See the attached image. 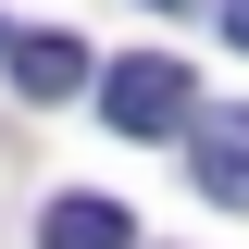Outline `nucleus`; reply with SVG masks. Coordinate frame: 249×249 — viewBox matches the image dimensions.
<instances>
[{
    "label": "nucleus",
    "mask_w": 249,
    "mask_h": 249,
    "mask_svg": "<svg viewBox=\"0 0 249 249\" xmlns=\"http://www.w3.org/2000/svg\"><path fill=\"white\" fill-rule=\"evenodd\" d=\"M187 112H199V75L162 62V50H137V62L100 75V124L112 137H187Z\"/></svg>",
    "instance_id": "1"
},
{
    "label": "nucleus",
    "mask_w": 249,
    "mask_h": 249,
    "mask_svg": "<svg viewBox=\"0 0 249 249\" xmlns=\"http://www.w3.org/2000/svg\"><path fill=\"white\" fill-rule=\"evenodd\" d=\"M187 162H199V199L249 212V112L237 100H224V112H187Z\"/></svg>",
    "instance_id": "2"
},
{
    "label": "nucleus",
    "mask_w": 249,
    "mask_h": 249,
    "mask_svg": "<svg viewBox=\"0 0 249 249\" xmlns=\"http://www.w3.org/2000/svg\"><path fill=\"white\" fill-rule=\"evenodd\" d=\"M37 249H137V224H124V199H100V187H62L50 212H37Z\"/></svg>",
    "instance_id": "3"
},
{
    "label": "nucleus",
    "mask_w": 249,
    "mask_h": 249,
    "mask_svg": "<svg viewBox=\"0 0 249 249\" xmlns=\"http://www.w3.org/2000/svg\"><path fill=\"white\" fill-rule=\"evenodd\" d=\"M13 88L25 100H75L88 88V50H75V37H13Z\"/></svg>",
    "instance_id": "4"
},
{
    "label": "nucleus",
    "mask_w": 249,
    "mask_h": 249,
    "mask_svg": "<svg viewBox=\"0 0 249 249\" xmlns=\"http://www.w3.org/2000/svg\"><path fill=\"white\" fill-rule=\"evenodd\" d=\"M212 13H224V37H237V50H249V0H212Z\"/></svg>",
    "instance_id": "5"
},
{
    "label": "nucleus",
    "mask_w": 249,
    "mask_h": 249,
    "mask_svg": "<svg viewBox=\"0 0 249 249\" xmlns=\"http://www.w3.org/2000/svg\"><path fill=\"white\" fill-rule=\"evenodd\" d=\"M150 13H212V0H150Z\"/></svg>",
    "instance_id": "6"
},
{
    "label": "nucleus",
    "mask_w": 249,
    "mask_h": 249,
    "mask_svg": "<svg viewBox=\"0 0 249 249\" xmlns=\"http://www.w3.org/2000/svg\"><path fill=\"white\" fill-rule=\"evenodd\" d=\"M0 50H13V37H0Z\"/></svg>",
    "instance_id": "7"
}]
</instances>
